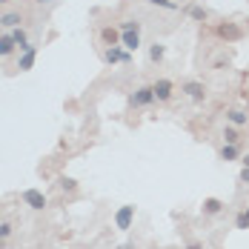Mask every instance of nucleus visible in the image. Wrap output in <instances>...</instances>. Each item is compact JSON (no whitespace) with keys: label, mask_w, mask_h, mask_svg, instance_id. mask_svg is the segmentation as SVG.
Returning <instances> with one entry per match:
<instances>
[{"label":"nucleus","mask_w":249,"mask_h":249,"mask_svg":"<svg viewBox=\"0 0 249 249\" xmlns=\"http://www.w3.org/2000/svg\"><path fill=\"white\" fill-rule=\"evenodd\" d=\"M20 200H23L29 209H35V212H40V209H46V195L40 192V189H26V192H20Z\"/></svg>","instance_id":"20e7f679"},{"label":"nucleus","mask_w":249,"mask_h":249,"mask_svg":"<svg viewBox=\"0 0 249 249\" xmlns=\"http://www.w3.org/2000/svg\"><path fill=\"white\" fill-rule=\"evenodd\" d=\"M149 6H158V9H166V12H178L180 6L175 3V0H146Z\"/></svg>","instance_id":"412c9836"},{"label":"nucleus","mask_w":249,"mask_h":249,"mask_svg":"<svg viewBox=\"0 0 249 249\" xmlns=\"http://www.w3.org/2000/svg\"><path fill=\"white\" fill-rule=\"evenodd\" d=\"M12 232H15V226L9 224V221H0V241H9Z\"/></svg>","instance_id":"5701e85b"},{"label":"nucleus","mask_w":249,"mask_h":249,"mask_svg":"<svg viewBox=\"0 0 249 249\" xmlns=\"http://www.w3.org/2000/svg\"><path fill=\"white\" fill-rule=\"evenodd\" d=\"M226 124H232V126H249V112H244V109H229L226 112Z\"/></svg>","instance_id":"f8f14e48"},{"label":"nucleus","mask_w":249,"mask_h":249,"mask_svg":"<svg viewBox=\"0 0 249 249\" xmlns=\"http://www.w3.org/2000/svg\"><path fill=\"white\" fill-rule=\"evenodd\" d=\"M35 57H37V46L32 43L29 49L20 52V57H18V69H20V72H29V69L35 66Z\"/></svg>","instance_id":"1a4fd4ad"},{"label":"nucleus","mask_w":249,"mask_h":249,"mask_svg":"<svg viewBox=\"0 0 249 249\" xmlns=\"http://www.w3.org/2000/svg\"><path fill=\"white\" fill-rule=\"evenodd\" d=\"M180 92L192 100V103H203L206 100V83H200V80H183L180 83Z\"/></svg>","instance_id":"f03ea898"},{"label":"nucleus","mask_w":249,"mask_h":249,"mask_svg":"<svg viewBox=\"0 0 249 249\" xmlns=\"http://www.w3.org/2000/svg\"><path fill=\"white\" fill-rule=\"evenodd\" d=\"M215 37H221V40H226V43H235V40H241V37H244V29H241L238 23L224 20V23L215 26Z\"/></svg>","instance_id":"f257e3e1"},{"label":"nucleus","mask_w":249,"mask_h":249,"mask_svg":"<svg viewBox=\"0 0 249 249\" xmlns=\"http://www.w3.org/2000/svg\"><path fill=\"white\" fill-rule=\"evenodd\" d=\"M121 32H141V20H124Z\"/></svg>","instance_id":"b1692460"},{"label":"nucleus","mask_w":249,"mask_h":249,"mask_svg":"<svg viewBox=\"0 0 249 249\" xmlns=\"http://www.w3.org/2000/svg\"><path fill=\"white\" fill-rule=\"evenodd\" d=\"M15 52H18L15 37H12V35H0V60H3V57H9V54H15Z\"/></svg>","instance_id":"2eb2a0df"},{"label":"nucleus","mask_w":249,"mask_h":249,"mask_svg":"<svg viewBox=\"0 0 249 249\" xmlns=\"http://www.w3.org/2000/svg\"><path fill=\"white\" fill-rule=\"evenodd\" d=\"M186 249H203V244H189Z\"/></svg>","instance_id":"bb28decb"},{"label":"nucleus","mask_w":249,"mask_h":249,"mask_svg":"<svg viewBox=\"0 0 249 249\" xmlns=\"http://www.w3.org/2000/svg\"><path fill=\"white\" fill-rule=\"evenodd\" d=\"M200 212H203V215H209V218H215V215H221V212H224V200H221V198H206V200H203V206H200Z\"/></svg>","instance_id":"ddd939ff"},{"label":"nucleus","mask_w":249,"mask_h":249,"mask_svg":"<svg viewBox=\"0 0 249 249\" xmlns=\"http://www.w3.org/2000/svg\"><path fill=\"white\" fill-rule=\"evenodd\" d=\"M60 189H63V192H75V189H77V180H75V178H66V175H63V178H60Z\"/></svg>","instance_id":"4be33fe9"},{"label":"nucleus","mask_w":249,"mask_h":249,"mask_svg":"<svg viewBox=\"0 0 249 249\" xmlns=\"http://www.w3.org/2000/svg\"><path fill=\"white\" fill-rule=\"evenodd\" d=\"M35 3H46V0H35Z\"/></svg>","instance_id":"c756f323"},{"label":"nucleus","mask_w":249,"mask_h":249,"mask_svg":"<svg viewBox=\"0 0 249 249\" xmlns=\"http://www.w3.org/2000/svg\"><path fill=\"white\" fill-rule=\"evenodd\" d=\"M9 35L15 37V43H18V49H20V52L32 46V43H29V32H26V26H18V29H12Z\"/></svg>","instance_id":"dca6fc26"},{"label":"nucleus","mask_w":249,"mask_h":249,"mask_svg":"<svg viewBox=\"0 0 249 249\" xmlns=\"http://www.w3.org/2000/svg\"><path fill=\"white\" fill-rule=\"evenodd\" d=\"M9 3H12V0H0V6H9Z\"/></svg>","instance_id":"c85d7f7f"},{"label":"nucleus","mask_w":249,"mask_h":249,"mask_svg":"<svg viewBox=\"0 0 249 249\" xmlns=\"http://www.w3.org/2000/svg\"><path fill=\"white\" fill-rule=\"evenodd\" d=\"M0 249H3V241H0Z\"/></svg>","instance_id":"7c9ffc66"},{"label":"nucleus","mask_w":249,"mask_h":249,"mask_svg":"<svg viewBox=\"0 0 249 249\" xmlns=\"http://www.w3.org/2000/svg\"><path fill=\"white\" fill-rule=\"evenodd\" d=\"M155 103V92H152V86H141V89H135V95H132V106H149Z\"/></svg>","instance_id":"9d476101"},{"label":"nucleus","mask_w":249,"mask_h":249,"mask_svg":"<svg viewBox=\"0 0 249 249\" xmlns=\"http://www.w3.org/2000/svg\"><path fill=\"white\" fill-rule=\"evenodd\" d=\"M241 163H244V166H249V152H247V155H241Z\"/></svg>","instance_id":"a878e982"},{"label":"nucleus","mask_w":249,"mask_h":249,"mask_svg":"<svg viewBox=\"0 0 249 249\" xmlns=\"http://www.w3.org/2000/svg\"><path fill=\"white\" fill-rule=\"evenodd\" d=\"M152 92H155V100L158 103H169L175 95V83L169 77H158L155 83H152Z\"/></svg>","instance_id":"7ed1b4c3"},{"label":"nucleus","mask_w":249,"mask_h":249,"mask_svg":"<svg viewBox=\"0 0 249 249\" xmlns=\"http://www.w3.org/2000/svg\"><path fill=\"white\" fill-rule=\"evenodd\" d=\"M23 12H3V15H0V29H9V32H12V29H18V26H23Z\"/></svg>","instance_id":"6e6552de"},{"label":"nucleus","mask_w":249,"mask_h":249,"mask_svg":"<svg viewBox=\"0 0 249 249\" xmlns=\"http://www.w3.org/2000/svg\"><path fill=\"white\" fill-rule=\"evenodd\" d=\"M103 60H106V63H129V60H132V54H129L124 46H106Z\"/></svg>","instance_id":"423d86ee"},{"label":"nucleus","mask_w":249,"mask_h":249,"mask_svg":"<svg viewBox=\"0 0 249 249\" xmlns=\"http://www.w3.org/2000/svg\"><path fill=\"white\" fill-rule=\"evenodd\" d=\"M121 46L126 52L141 49V32H121Z\"/></svg>","instance_id":"9b49d317"},{"label":"nucleus","mask_w":249,"mask_h":249,"mask_svg":"<svg viewBox=\"0 0 249 249\" xmlns=\"http://www.w3.org/2000/svg\"><path fill=\"white\" fill-rule=\"evenodd\" d=\"M118 249H135V247H132V244H121Z\"/></svg>","instance_id":"cd10ccee"},{"label":"nucleus","mask_w":249,"mask_h":249,"mask_svg":"<svg viewBox=\"0 0 249 249\" xmlns=\"http://www.w3.org/2000/svg\"><path fill=\"white\" fill-rule=\"evenodd\" d=\"M235 229H249V206H244V209L235 215Z\"/></svg>","instance_id":"aec40b11"},{"label":"nucleus","mask_w":249,"mask_h":249,"mask_svg":"<svg viewBox=\"0 0 249 249\" xmlns=\"http://www.w3.org/2000/svg\"><path fill=\"white\" fill-rule=\"evenodd\" d=\"M98 37L103 40V46H121V29H115V26H103Z\"/></svg>","instance_id":"0eeeda50"},{"label":"nucleus","mask_w":249,"mask_h":249,"mask_svg":"<svg viewBox=\"0 0 249 249\" xmlns=\"http://www.w3.org/2000/svg\"><path fill=\"white\" fill-rule=\"evenodd\" d=\"M238 180H241V183H249V166H244V172H241Z\"/></svg>","instance_id":"393cba45"},{"label":"nucleus","mask_w":249,"mask_h":249,"mask_svg":"<svg viewBox=\"0 0 249 249\" xmlns=\"http://www.w3.org/2000/svg\"><path fill=\"white\" fill-rule=\"evenodd\" d=\"M186 15H189L192 20H198V23H206V20H209V12H206L203 6H198V3H189V6H186Z\"/></svg>","instance_id":"f3484780"},{"label":"nucleus","mask_w":249,"mask_h":249,"mask_svg":"<svg viewBox=\"0 0 249 249\" xmlns=\"http://www.w3.org/2000/svg\"><path fill=\"white\" fill-rule=\"evenodd\" d=\"M163 57H166V46H163V43H152L149 46V60L152 63H160Z\"/></svg>","instance_id":"6ab92c4d"},{"label":"nucleus","mask_w":249,"mask_h":249,"mask_svg":"<svg viewBox=\"0 0 249 249\" xmlns=\"http://www.w3.org/2000/svg\"><path fill=\"white\" fill-rule=\"evenodd\" d=\"M218 158L226 160V163H229V160H238V158H241V143H224L221 152H218Z\"/></svg>","instance_id":"4468645a"},{"label":"nucleus","mask_w":249,"mask_h":249,"mask_svg":"<svg viewBox=\"0 0 249 249\" xmlns=\"http://www.w3.org/2000/svg\"><path fill=\"white\" fill-rule=\"evenodd\" d=\"M221 138H224V143H241V129L238 126H232V124H226L224 126V132H221Z\"/></svg>","instance_id":"a211bd4d"},{"label":"nucleus","mask_w":249,"mask_h":249,"mask_svg":"<svg viewBox=\"0 0 249 249\" xmlns=\"http://www.w3.org/2000/svg\"><path fill=\"white\" fill-rule=\"evenodd\" d=\"M132 221H135V206H132V203H126V206H121V209L115 212V226H118L121 232H129V229H132Z\"/></svg>","instance_id":"39448f33"}]
</instances>
